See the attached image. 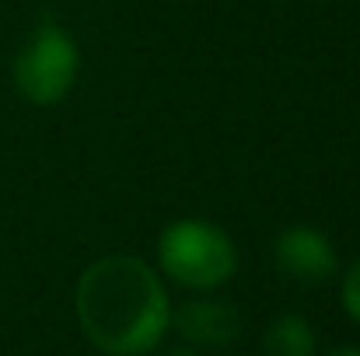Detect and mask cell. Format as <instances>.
<instances>
[{"instance_id": "ba28073f", "label": "cell", "mask_w": 360, "mask_h": 356, "mask_svg": "<svg viewBox=\"0 0 360 356\" xmlns=\"http://www.w3.org/2000/svg\"><path fill=\"white\" fill-rule=\"evenodd\" d=\"M161 356H200L196 350H189V346H175V350H165Z\"/></svg>"}, {"instance_id": "277c9868", "label": "cell", "mask_w": 360, "mask_h": 356, "mask_svg": "<svg viewBox=\"0 0 360 356\" xmlns=\"http://www.w3.org/2000/svg\"><path fill=\"white\" fill-rule=\"evenodd\" d=\"M168 325H175V332L196 350H228L241 336L238 308L221 297L186 301L179 311H172Z\"/></svg>"}, {"instance_id": "52a82bcc", "label": "cell", "mask_w": 360, "mask_h": 356, "mask_svg": "<svg viewBox=\"0 0 360 356\" xmlns=\"http://www.w3.org/2000/svg\"><path fill=\"white\" fill-rule=\"evenodd\" d=\"M340 297H343V308H347V315L354 318L360 325V258L347 269V276H343V290H340Z\"/></svg>"}, {"instance_id": "3957f363", "label": "cell", "mask_w": 360, "mask_h": 356, "mask_svg": "<svg viewBox=\"0 0 360 356\" xmlns=\"http://www.w3.org/2000/svg\"><path fill=\"white\" fill-rule=\"evenodd\" d=\"M77 77V46L60 25H39L14 56V84L32 105H56Z\"/></svg>"}, {"instance_id": "8992f818", "label": "cell", "mask_w": 360, "mask_h": 356, "mask_svg": "<svg viewBox=\"0 0 360 356\" xmlns=\"http://www.w3.org/2000/svg\"><path fill=\"white\" fill-rule=\"evenodd\" d=\"M262 356H315V332L301 315H280L266 336Z\"/></svg>"}, {"instance_id": "5b68a950", "label": "cell", "mask_w": 360, "mask_h": 356, "mask_svg": "<svg viewBox=\"0 0 360 356\" xmlns=\"http://www.w3.org/2000/svg\"><path fill=\"white\" fill-rule=\"evenodd\" d=\"M276 269L297 283H322L336 272V248L315 228H287L276 237Z\"/></svg>"}, {"instance_id": "6da1fadb", "label": "cell", "mask_w": 360, "mask_h": 356, "mask_svg": "<svg viewBox=\"0 0 360 356\" xmlns=\"http://www.w3.org/2000/svg\"><path fill=\"white\" fill-rule=\"evenodd\" d=\"M74 308L91 346L109 356L150 353L172 318L158 272L136 255H105L91 262L77 279Z\"/></svg>"}, {"instance_id": "9c48e42d", "label": "cell", "mask_w": 360, "mask_h": 356, "mask_svg": "<svg viewBox=\"0 0 360 356\" xmlns=\"http://www.w3.org/2000/svg\"><path fill=\"white\" fill-rule=\"evenodd\" d=\"M326 356H360V350H354V346H336V350H329Z\"/></svg>"}, {"instance_id": "7a4b0ae2", "label": "cell", "mask_w": 360, "mask_h": 356, "mask_svg": "<svg viewBox=\"0 0 360 356\" xmlns=\"http://www.w3.org/2000/svg\"><path fill=\"white\" fill-rule=\"evenodd\" d=\"M158 262L165 276L189 290H214L224 286L238 269L235 241L217 224L207 220H175L161 231Z\"/></svg>"}]
</instances>
